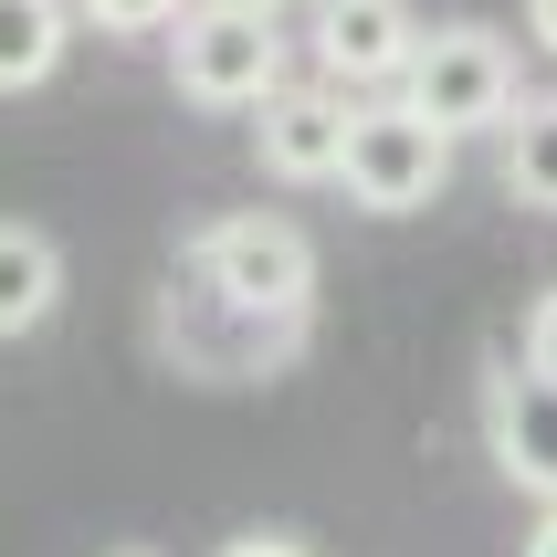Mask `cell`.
<instances>
[{
	"label": "cell",
	"instance_id": "cell-1",
	"mask_svg": "<svg viewBox=\"0 0 557 557\" xmlns=\"http://www.w3.org/2000/svg\"><path fill=\"white\" fill-rule=\"evenodd\" d=\"M189 274L243 315H306L315 306V243L284 211H221L189 232Z\"/></svg>",
	"mask_w": 557,
	"mask_h": 557
},
{
	"label": "cell",
	"instance_id": "cell-2",
	"mask_svg": "<svg viewBox=\"0 0 557 557\" xmlns=\"http://www.w3.org/2000/svg\"><path fill=\"white\" fill-rule=\"evenodd\" d=\"M337 189L358 211L400 221V211H432L442 189H453V137H442L410 95H358V116H347V169Z\"/></svg>",
	"mask_w": 557,
	"mask_h": 557
},
{
	"label": "cell",
	"instance_id": "cell-3",
	"mask_svg": "<svg viewBox=\"0 0 557 557\" xmlns=\"http://www.w3.org/2000/svg\"><path fill=\"white\" fill-rule=\"evenodd\" d=\"M169 74H180L189 106H263L284 85V32L274 11H252V0H189L180 22H169Z\"/></svg>",
	"mask_w": 557,
	"mask_h": 557
},
{
	"label": "cell",
	"instance_id": "cell-4",
	"mask_svg": "<svg viewBox=\"0 0 557 557\" xmlns=\"http://www.w3.org/2000/svg\"><path fill=\"white\" fill-rule=\"evenodd\" d=\"M400 95L442 126V137H505V116L527 106L505 32H484V22H442V32H421V53H410Z\"/></svg>",
	"mask_w": 557,
	"mask_h": 557
},
{
	"label": "cell",
	"instance_id": "cell-5",
	"mask_svg": "<svg viewBox=\"0 0 557 557\" xmlns=\"http://www.w3.org/2000/svg\"><path fill=\"white\" fill-rule=\"evenodd\" d=\"M484 453L527 505H557V379L536 358L484 369Z\"/></svg>",
	"mask_w": 557,
	"mask_h": 557
},
{
	"label": "cell",
	"instance_id": "cell-6",
	"mask_svg": "<svg viewBox=\"0 0 557 557\" xmlns=\"http://www.w3.org/2000/svg\"><path fill=\"white\" fill-rule=\"evenodd\" d=\"M347 116H358V95H347V85H326V74L295 85V74H284V85L252 106V148H263L274 180L315 189V180H337V169H347Z\"/></svg>",
	"mask_w": 557,
	"mask_h": 557
},
{
	"label": "cell",
	"instance_id": "cell-7",
	"mask_svg": "<svg viewBox=\"0 0 557 557\" xmlns=\"http://www.w3.org/2000/svg\"><path fill=\"white\" fill-rule=\"evenodd\" d=\"M410 53H421V22L410 0H315V74L347 95H379L400 85Z\"/></svg>",
	"mask_w": 557,
	"mask_h": 557
},
{
	"label": "cell",
	"instance_id": "cell-8",
	"mask_svg": "<svg viewBox=\"0 0 557 557\" xmlns=\"http://www.w3.org/2000/svg\"><path fill=\"white\" fill-rule=\"evenodd\" d=\"M63 306V243L42 221H0V337H32Z\"/></svg>",
	"mask_w": 557,
	"mask_h": 557
},
{
	"label": "cell",
	"instance_id": "cell-9",
	"mask_svg": "<svg viewBox=\"0 0 557 557\" xmlns=\"http://www.w3.org/2000/svg\"><path fill=\"white\" fill-rule=\"evenodd\" d=\"M63 42H74V0H0V95L53 85Z\"/></svg>",
	"mask_w": 557,
	"mask_h": 557
},
{
	"label": "cell",
	"instance_id": "cell-10",
	"mask_svg": "<svg viewBox=\"0 0 557 557\" xmlns=\"http://www.w3.org/2000/svg\"><path fill=\"white\" fill-rule=\"evenodd\" d=\"M505 200L557 211V95H527L505 116Z\"/></svg>",
	"mask_w": 557,
	"mask_h": 557
},
{
	"label": "cell",
	"instance_id": "cell-11",
	"mask_svg": "<svg viewBox=\"0 0 557 557\" xmlns=\"http://www.w3.org/2000/svg\"><path fill=\"white\" fill-rule=\"evenodd\" d=\"M74 11H85L95 32H169L189 0H74Z\"/></svg>",
	"mask_w": 557,
	"mask_h": 557
},
{
	"label": "cell",
	"instance_id": "cell-12",
	"mask_svg": "<svg viewBox=\"0 0 557 557\" xmlns=\"http://www.w3.org/2000/svg\"><path fill=\"white\" fill-rule=\"evenodd\" d=\"M527 358H536V369L557 379V284H547V295L527 306Z\"/></svg>",
	"mask_w": 557,
	"mask_h": 557
},
{
	"label": "cell",
	"instance_id": "cell-13",
	"mask_svg": "<svg viewBox=\"0 0 557 557\" xmlns=\"http://www.w3.org/2000/svg\"><path fill=\"white\" fill-rule=\"evenodd\" d=\"M221 557H315V547H295V536H232Z\"/></svg>",
	"mask_w": 557,
	"mask_h": 557
},
{
	"label": "cell",
	"instance_id": "cell-14",
	"mask_svg": "<svg viewBox=\"0 0 557 557\" xmlns=\"http://www.w3.org/2000/svg\"><path fill=\"white\" fill-rule=\"evenodd\" d=\"M527 32H536V42L557 53V0H527Z\"/></svg>",
	"mask_w": 557,
	"mask_h": 557
},
{
	"label": "cell",
	"instance_id": "cell-15",
	"mask_svg": "<svg viewBox=\"0 0 557 557\" xmlns=\"http://www.w3.org/2000/svg\"><path fill=\"white\" fill-rule=\"evenodd\" d=\"M527 557H557V505H536V536H527Z\"/></svg>",
	"mask_w": 557,
	"mask_h": 557
},
{
	"label": "cell",
	"instance_id": "cell-16",
	"mask_svg": "<svg viewBox=\"0 0 557 557\" xmlns=\"http://www.w3.org/2000/svg\"><path fill=\"white\" fill-rule=\"evenodd\" d=\"M252 11H284V0H252Z\"/></svg>",
	"mask_w": 557,
	"mask_h": 557
},
{
	"label": "cell",
	"instance_id": "cell-17",
	"mask_svg": "<svg viewBox=\"0 0 557 557\" xmlns=\"http://www.w3.org/2000/svg\"><path fill=\"white\" fill-rule=\"evenodd\" d=\"M116 557H148V547H116Z\"/></svg>",
	"mask_w": 557,
	"mask_h": 557
}]
</instances>
